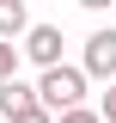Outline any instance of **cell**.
Instances as JSON below:
<instances>
[{"label": "cell", "mask_w": 116, "mask_h": 123, "mask_svg": "<svg viewBox=\"0 0 116 123\" xmlns=\"http://www.w3.org/2000/svg\"><path fill=\"white\" fill-rule=\"evenodd\" d=\"M31 98H37V86H31V80H0V123H6V117H12V111L18 105H31Z\"/></svg>", "instance_id": "obj_4"}, {"label": "cell", "mask_w": 116, "mask_h": 123, "mask_svg": "<svg viewBox=\"0 0 116 123\" xmlns=\"http://www.w3.org/2000/svg\"><path fill=\"white\" fill-rule=\"evenodd\" d=\"M55 123H104V117H98V105H67V111H55Z\"/></svg>", "instance_id": "obj_8"}, {"label": "cell", "mask_w": 116, "mask_h": 123, "mask_svg": "<svg viewBox=\"0 0 116 123\" xmlns=\"http://www.w3.org/2000/svg\"><path fill=\"white\" fill-rule=\"evenodd\" d=\"M6 123H55V111H49L43 98H31V105H18V111H12Z\"/></svg>", "instance_id": "obj_6"}, {"label": "cell", "mask_w": 116, "mask_h": 123, "mask_svg": "<svg viewBox=\"0 0 116 123\" xmlns=\"http://www.w3.org/2000/svg\"><path fill=\"white\" fill-rule=\"evenodd\" d=\"M86 68L79 62H55V68H43V80H37V98H43L49 111H67V105H86Z\"/></svg>", "instance_id": "obj_1"}, {"label": "cell", "mask_w": 116, "mask_h": 123, "mask_svg": "<svg viewBox=\"0 0 116 123\" xmlns=\"http://www.w3.org/2000/svg\"><path fill=\"white\" fill-rule=\"evenodd\" d=\"M18 62H25V55H18V37H0V80H12Z\"/></svg>", "instance_id": "obj_7"}, {"label": "cell", "mask_w": 116, "mask_h": 123, "mask_svg": "<svg viewBox=\"0 0 116 123\" xmlns=\"http://www.w3.org/2000/svg\"><path fill=\"white\" fill-rule=\"evenodd\" d=\"M31 25V0H0V37H25Z\"/></svg>", "instance_id": "obj_5"}, {"label": "cell", "mask_w": 116, "mask_h": 123, "mask_svg": "<svg viewBox=\"0 0 116 123\" xmlns=\"http://www.w3.org/2000/svg\"><path fill=\"white\" fill-rule=\"evenodd\" d=\"M79 6H86V12H110L116 0H79Z\"/></svg>", "instance_id": "obj_10"}, {"label": "cell", "mask_w": 116, "mask_h": 123, "mask_svg": "<svg viewBox=\"0 0 116 123\" xmlns=\"http://www.w3.org/2000/svg\"><path fill=\"white\" fill-rule=\"evenodd\" d=\"M79 68H86V80H110V74H116V25H98V31L86 37Z\"/></svg>", "instance_id": "obj_2"}, {"label": "cell", "mask_w": 116, "mask_h": 123, "mask_svg": "<svg viewBox=\"0 0 116 123\" xmlns=\"http://www.w3.org/2000/svg\"><path fill=\"white\" fill-rule=\"evenodd\" d=\"M98 117H104V123H116V74L104 80V98H98Z\"/></svg>", "instance_id": "obj_9"}, {"label": "cell", "mask_w": 116, "mask_h": 123, "mask_svg": "<svg viewBox=\"0 0 116 123\" xmlns=\"http://www.w3.org/2000/svg\"><path fill=\"white\" fill-rule=\"evenodd\" d=\"M61 25H25V37H18V55L25 62H37V68H55L61 62Z\"/></svg>", "instance_id": "obj_3"}]
</instances>
